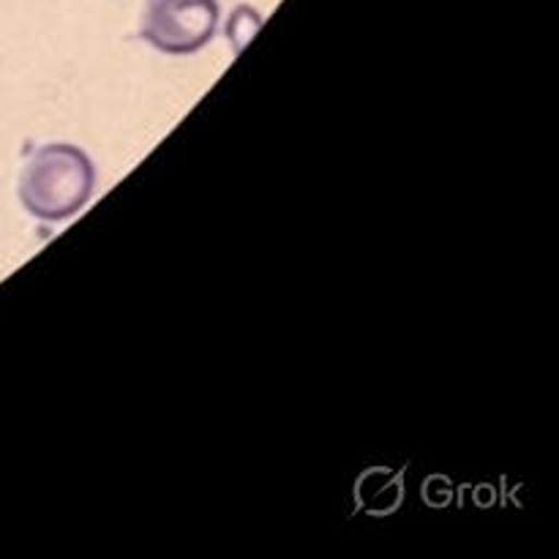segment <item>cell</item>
Returning a JSON list of instances; mask_svg holds the SVG:
<instances>
[{
	"mask_svg": "<svg viewBox=\"0 0 559 559\" xmlns=\"http://www.w3.org/2000/svg\"><path fill=\"white\" fill-rule=\"evenodd\" d=\"M216 0H147L140 33L158 52L191 55L216 36Z\"/></svg>",
	"mask_w": 559,
	"mask_h": 559,
	"instance_id": "obj_2",
	"label": "cell"
},
{
	"mask_svg": "<svg viewBox=\"0 0 559 559\" xmlns=\"http://www.w3.org/2000/svg\"><path fill=\"white\" fill-rule=\"evenodd\" d=\"M96 169L85 151L69 142H49L31 153L20 175V200L31 216L60 222L91 200Z\"/></svg>",
	"mask_w": 559,
	"mask_h": 559,
	"instance_id": "obj_1",
	"label": "cell"
},
{
	"mask_svg": "<svg viewBox=\"0 0 559 559\" xmlns=\"http://www.w3.org/2000/svg\"><path fill=\"white\" fill-rule=\"evenodd\" d=\"M260 25H262V16L257 14L251 5H238V9L233 11L227 25V36L229 41L235 44V52H240V49L246 47V41L260 31Z\"/></svg>",
	"mask_w": 559,
	"mask_h": 559,
	"instance_id": "obj_3",
	"label": "cell"
}]
</instances>
